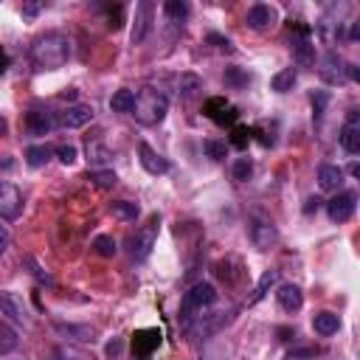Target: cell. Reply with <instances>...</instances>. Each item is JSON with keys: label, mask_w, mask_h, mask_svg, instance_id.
Segmentation results:
<instances>
[{"label": "cell", "mask_w": 360, "mask_h": 360, "mask_svg": "<svg viewBox=\"0 0 360 360\" xmlns=\"http://www.w3.org/2000/svg\"><path fill=\"white\" fill-rule=\"evenodd\" d=\"M28 59L34 70H59L70 59V39L62 31H45L31 42Z\"/></svg>", "instance_id": "cell-1"}, {"label": "cell", "mask_w": 360, "mask_h": 360, "mask_svg": "<svg viewBox=\"0 0 360 360\" xmlns=\"http://www.w3.org/2000/svg\"><path fill=\"white\" fill-rule=\"evenodd\" d=\"M169 112V96L163 90H155V87H143L135 93V107H132V115L138 124L143 127H158Z\"/></svg>", "instance_id": "cell-2"}, {"label": "cell", "mask_w": 360, "mask_h": 360, "mask_svg": "<svg viewBox=\"0 0 360 360\" xmlns=\"http://www.w3.org/2000/svg\"><path fill=\"white\" fill-rule=\"evenodd\" d=\"M217 304V287L211 281H197L188 287V292L183 295V304H180V312H177V321H180V329L186 332L191 326V321L202 312V309H211Z\"/></svg>", "instance_id": "cell-3"}, {"label": "cell", "mask_w": 360, "mask_h": 360, "mask_svg": "<svg viewBox=\"0 0 360 360\" xmlns=\"http://www.w3.org/2000/svg\"><path fill=\"white\" fill-rule=\"evenodd\" d=\"M233 315H236V307H228V309H214V312H208V309H202L194 321H191V326L186 329V335H191V338H211V335H217V332H222L231 321H233Z\"/></svg>", "instance_id": "cell-4"}, {"label": "cell", "mask_w": 360, "mask_h": 360, "mask_svg": "<svg viewBox=\"0 0 360 360\" xmlns=\"http://www.w3.org/2000/svg\"><path fill=\"white\" fill-rule=\"evenodd\" d=\"M158 231H160V214H152L141 228H135V233L129 236V256L135 259V262H143V259H149V253H152V248H155V242H158Z\"/></svg>", "instance_id": "cell-5"}, {"label": "cell", "mask_w": 360, "mask_h": 360, "mask_svg": "<svg viewBox=\"0 0 360 360\" xmlns=\"http://www.w3.org/2000/svg\"><path fill=\"white\" fill-rule=\"evenodd\" d=\"M250 242L259 248V250H270L276 242H278V228L270 217L264 214H253L250 217Z\"/></svg>", "instance_id": "cell-6"}, {"label": "cell", "mask_w": 360, "mask_h": 360, "mask_svg": "<svg viewBox=\"0 0 360 360\" xmlns=\"http://www.w3.org/2000/svg\"><path fill=\"white\" fill-rule=\"evenodd\" d=\"M338 143H340L343 152H349V155H357V152H360V110H357V107H352V110L346 112V124H343L340 132H338Z\"/></svg>", "instance_id": "cell-7"}, {"label": "cell", "mask_w": 360, "mask_h": 360, "mask_svg": "<svg viewBox=\"0 0 360 360\" xmlns=\"http://www.w3.org/2000/svg\"><path fill=\"white\" fill-rule=\"evenodd\" d=\"M354 208H357V191H338L329 202H326V214L332 222H349L354 217Z\"/></svg>", "instance_id": "cell-8"}, {"label": "cell", "mask_w": 360, "mask_h": 360, "mask_svg": "<svg viewBox=\"0 0 360 360\" xmlns=\"http://www.w3.org/2000/svg\"><path fill=\"white\" fill-rule=\"evenodd\" d=\"M25 127L31 135H48L51 129H56V112L42 107V104H34L28 112H25Z\"/></svg>", "instance_id": "cell-9"}, {"label": "cell", "mask_w": 360, "mask_h": 360, "mask_svg": "<svg viewBox=\"0 0 360 360\" xmlns=\"http://www.w3.org/2000/svg\"><path fill=\"white\" fill-rule=\"evenodd\" d=\"M152 14H155V3L152 0H141L135 6V20H132V45H141L146 37H149V28H152Z\"/></svg>", "instance_id": "cell-10"}, {"label": "cell", "mask_w": 360, "mask_h": 360, "mask_svg": "<svg viewBox=\"0 0 360 360\" xmlns=\"http://www.w3.org/2000/svg\"><path fill=\"white\" fill-rule=\"evenodd\" d=\"M321 79L326 84H343L346 82V62L338 51H326L323 59H321V68H318Z\"/></svg>", "instance_id": "cell-11"}, {"label": "cell", "mask_w": 360, "mask_h": 360, "mask_svg": "<svg viewBox=\"0 0 360 360\" xmlns=\"http://www.w3.org/2000/svg\"><path fill=\"white\" fill-rule=\"evenodd\" d=\"M22 211V191L14 183H0V219H17Z\"/></svg>", "instance_id": "cell-12"}, {"label": "cell", "mask_w": 360, "mask_h": 360, "mask_svg": "<svg viewBox=\"0 0 360 360\" xmlns=\"http://www.w3.org/2000/svg\"><path fill=\"white\" fill-rule=\"evenodd\" d=\"M245 22H248V28H253V31H267V28H273V25L278 22V11H276L273 6H267V3H253V6L248 8Z\"/></svg>", "instance_id": "cell-13"}, {"label": "cell", "mask_w": 360, "mask_h": 360, "mask_svg": "<svg viewBox=\"0 0 360 360\" xmlns=\"http://www.w3.org/2000/svg\"><path fill=\"white\" fill-rule=\"evenodd\" d=\"M138 163H141V169H143L146 174H152V177H158V174H166V172H169V160H166L160 152H155L146 141H141V143H138Z\"/></svg>", "instance_id": "cell-14"}, {"label": "cell", "mask_w": 360, "mask_h": 360, "mask_svg": "<svg viewBox=\"0 0 360 360\" xmlns=\"http://www.w3.org/2000/svg\"><path fill=\"white\" fill-rule=\"evenodd\" d=\"M158 346H160V329H155V326L138 329V332L132 335V354H135L138 360H149Z\"/></svg>", "instance_id": "cell-15"}, {"label": "cell", "mask_w": 360, "mask_h": 360, "mask_svg": "<svg viewBox=\"0 0 360 360\" xmlns=\"http://www.w3.org/2000/svg\"><path fill=\"white\" fill-rule=\"evenodd\" d=\"M90 121H93V107H84V104H73V107L56 112V124L68 127V129H79V127H84Z\"/></svg>", "instance_id": "cell-16"}, {"label": "cell", "mask_w": 360, "mask_h": 360, "mask_svg": "<svg viewBox=\"0 0 360 360\" xmlns=\"http://www.w3.org/2000/svg\"><path fill=\"white\" fill-rule=\"evenodd\" d=\"M276 301H278V307L284 309V312H298L301 307H304V292H301V287L298 284H292V281H287V284H278L276 287Z\"/></svg>", "instance_id": "cell-17"}, {"label": "cell", "mask_w": 360, "mask_h": 360, "mask_svg": "<svg viewBox=\"0 0 360 360\" xmlns=\"http://www.w3.org/2000/svg\"><path fill=\"white\" fill-rule=\"evenodd\" d=\"M0 312L3 315H8L11 321H17V323H22L25 321V304H22V298L17 295V292H8V290H0Z\"/></svg>", "instance_id": "cell-18"}, {"label": "cell", "mask_w": 360, "mask_h": 360, "mask_svg": "<svg viewBox=\"0 0 360 360\" xmlns=\"http://www.w3.org/2000/svg\"><path fill=\"white\" fill-rule=\"evenodd\" d=\"M318 186L323 191H338L343 186V169L340 166H332V163H323L318 169Z\"/></svg>", "instance_id": "cell-19"}, {"label": "cell", "mask_w": 360, "mask_h": 360, "mask_svg": "<svg viewBox=\"0 0 360 360\" xmlns=\"http://www.w3.org/2000/svg\"><path fill=\"white\" fill-rule=\"evenodd\" d=\"M312 329H315L318 335L329 338V335H335V332L340 329V318H338L335 312H315V315H312Z\"/></svg>", "instance_id": "cell-20"}, {"label": "cell", "mask_w": 360, "mask_h": 360, "mask_svg": "<svg viewBox=\"0 0 360 360\" xmlns=\"http://www.w3.org/2000/svg\"><path fill=\"white\" fill-rule=\"evenodd\" d=\"M84 155H87V163H90L93 169H96V166H107V163L112 160V152H110L101 141H87Z\"/></svg>", "instance_id": "cell-21"}, {"label": "cell", "mask_w": 360, "mask_h": 360, "mask_svg": "<svg viewBox=\"0 0 360 360\" xmlns=\"http://www.w3.org/2000/svg\"><path fill=\"white\" fill-rule=\"evenodd\" d=\"M200 87H202V79L194 76V73H180V76H174V93H177L180 98L194 96Z\"/></svg>", "instance_id": "cell-22"}, {"label": "cell", "mask_w": 360, "mask_h": 360, "mask_svg": "<svg viewBox=\"0 0 360 360\" xmlns=\"http://www.w3.org/2000/svg\"><path fill=\"white\" fill-rule=\"evenodd\" d=\"M295 82H298V70H295V68H284V70H278V73L270 79V90H276V93H290V90L295 87Z\"/></svg>", "instance_id": "cell-23"}, {"label": "cell", "mask_w": 360, "mask_h": 360, "mask_svg": "<svg viewBox=\"0 0 360 360\" xmlns=\"http://www.w3.org/2000/svg\"><path fill=\"white\" fill-rule=\"evenodd\" d=\"M132 107H135V90L121 87V90L112 93V98H110V110L112 112H132Z\"/></svg>", "instance_id": "cell-24"}, {"label": "cell", "mask_w": 360, "mask_h": 360, "mask_svg": "<svg viewBox=\"0 0 360 360\" xmlns=\"http://www.w3.org/2000/svg\"><path fill=\"white\" fill-rule=\"evenodd\" d=\"M51 155H53V146L37 143V146H28V149H25V163H28L31 169H39V166H45V163L51 160Z\"/></svg>", "instance_id": "cell-25"}, {"label": "cell", "mask_w": 360, "mask_h": 360, "mask_svg": "<svg viewBox=\"0 0 360 360\" xmlns=\"http://www.w3.org/2000/svg\"><path fill=\"white\" fill-rule=\"evenodd\" d=\"M276 284H278V270H273V267H270V270H264V273H262V278H259V284H256V290H253L250 304H259V301H262V298H264Z\"/></svg>", "instance_id": "cell-26"}, {"label": "cell", "mask_w": 360, "mask_h": 360, "mask_svg": "<svg viewBox=\"0 0 360 360\" xmlns=\"http://www.w3.org/2000/svg\"><path fill=\"white\" fill-rule=\"evenodd\" d=\"M56 329L62 332V335H68L70 340H79V343H87V340H96L93 335H96V329L93 326H76V323H56Z\"/></svg>", "instance_id": "cell-27"}, {"label": "cell", "mask_w": 360, "mask_h": 360, "mask_svg": "<svg viewBox=\"0 0 360 360\" xmlns=\"http://www.w3.org/2000/svg\"><path fill=\"white\" fill-rule=\"evenodd\" d=\"M141 214V205L132 202V200H115L112 202V217L115 219H124V222H135Z\"/></svg>", "instance_id": "cell-28"}, {"label": "cell", "mask_w": 360, "mask_h": 360, "mask_svg": "<svg viewBox=\"0 0 360 360\" xmlns=\"http://www.w3.org/2000/svg\"><path fill=\"white\" fill-rule=\"evenodd\" d=\"M87 180L96 188H112L118 183V174L112 169H87Z\"/></svg>", "instance_id": "cell-29"}, {"label": "cell", "mask_w": 360, "mask_h": 360, "mask_svg": "<svg viewBox=\"0 0 360 360\" xmlns=\"http://www.w3.org/2000/svg\"><path fill=\"white\" fill-rule=\"evenodd\" d=\"M17 343H20L17 329H14L8 321H3V318H0V354L14 352V349H17Z\"/></svg>", "instance_id": "cell-30"}, {"label": "cell", "mask_w": 360, "mask_h": 360, "mask_svg": "<svg viewBox=\"0 0 360 360\" xmlns=\"http://www.w3.org/2000/svg\"><path fill=\"white\" fill-rule=\"evenodd\" d=\"M188 11H191V6H188L186 0H166V3H163V14H166V20H172V22H183V20L188 17Z\"/></svg>", "instance_id": "cell-31"}, {"label": "cell", "mask_w": 360, "mask_h": 360, "mask_svg": "<svg viewBox=\"0 0 360 360\" xmlns=\"http://www.w3.org/2000/svg\"><path fill=\"white\" fill-rule=\"evenodd\" d=\"M329 98H332V96H329V90H312L309 104H312V118H315V121H321V118H323Z\"/></svg>", "instance_id": "cell-32"}, {"label": "cell", "mask_w": 360, "mask_h": 360, "mask_svg": "<svg viewBox=\"0 0 360 360\" xmlns=\"http://www.w3.org/2000/svg\"><path fill=\"white\" fill-rule=\"evenodd\" d=\"M93 248H96V253H98V256H104V259H110V256H115V253H118L115 239H112V236H107V233H98V236L93 239Z\"/></svg>", "instance_id": "cell-33"}, {"label": "cell", "mask_w": 360, "mask_h": 360, "mask_svg": "<svg viewBox=\"0 0 360 360\" xmlns=\"http://www.w3.org/2000/svg\"><path fill=\"white\" fill-rule=\"evenodd\" d=\"M231 174H233V180L245 183V180L253 174V160H250V158H236L233 166H231Z\"/></svg>", "instance_id": "cell-34"}, {"label": "cell", "mask_w": 360, "mask_h": 360, "mask_svg": "<svg viewBox=\"0 0 360 360\" xmlns=\"http://www.w3.org/2000/svg\"><path fill=\"white\" fill-rule=\"evenodd\" d=\"M202 149H205V155H208L211 160H222V158L228 155V143H225V141H217V138L202 141Z\"/></svg>", "instance_id": "cell-35"}, {"label": "cell", "mask_w": 360, "mask_h": 360, "mask_svg": "<svg viewBox=\"0 0 360 360\" xmlns=\"http://www.w3.org/2000/svg\"><path fill=\"white\" fill-rule=\"evenodd\" d=\"M250 82V73L248 70H242V68H228L225 70V84H231V87H245Z\"/></svg>", "instance_id": "cell-36"}, {"label": "cell", "mask_w": 360, "mask_h": 360, "mask_svg": "<svg viewBox=\"0 0 360 360\" xmlns=\"http://www.w3.org/2000/svg\"><path fill=\"white\" fill-rule=\"evenodd\" d=\"M53 155L65 163V166H70L76 158H79V152H76V146H70V143H59V146H53Z\"/></svg>", "instance_id": "cell-37"}, {"label": "cell", "mask_w": 360, "mask_h": 360, "mask_svg": "<svg viewBox=\"0 0 360 360\" xmlns=\"http://www.w3.org/2000/svg\"><path fill=\"white\" fill-rule=\"evenodd\" d=\"M225 107H228V104H225V98H208V101H205V115H208V118H214V115H219Z\"/></svg>", "instance_id": "cell-38"}, {"label": "cell", "mask_w": 360, "mask_h": 360, "mask_svg": "<svg viewBox=\"0 0 360 360\" xmlns=\"http://www.w3.org/2000/svg\"><path fill=\"white\" fill-rule=\"evenodd\" d=\"M236 118H239V110H236V107H225L219 115H214L217 124H233Z\"/></svg>", "instance_id": "cell-39"}, {"label": "cell", "mask_w": 360, "mask_h": 360, "mask_svg": "<svg viewBox=\"0 0 360 360\" xmlns=\"http://www.w3.org/2000/svg\"><path fill=\"white\" fill-rule=\"evenodd\" d=\"M208 42H214L219 51H228V53H233V45H231V39H228V37H219V34H208Z\"/></svg>", "instance_id": "cell-40"}, {"label": "cell", "mask_w": 360, "mask_h": 360, "mask_svg": "<svg viewBox=\"0 0 360 360\" xmlns=\"http://www.w3.org/2000/svg\"><path fill=\"white\" fill-rule=\"evenodd\" d=\"M45 8H48V3H25V6H22V14H25V17H37V14L45 11Z\"/></svg>", "instance_id": "cell-41"}, {"label": "cell", "mask_w": 360, "mask_h": 360, "mask_svg": "<svg viewBox=\"0 0 360 360\" xmlns=\"http://www.w3.org/2000/svg\"><path fill=\"white\" fill-rule=\"evenodd\" d=\"M248 141H250V132H248V129H233V138H231V143H233V146H239V149H242Z\"/></svg>", "instance_id": "cell-42"}, {"label": "cell", "mask_w": 360, "mask_h": 360, "mask_svg": "<svg viewBox=\"0 0 360 360\" xmlns=\"http://www.w3.org/2000/svg\"><path fill=\"white\" fill-rule=\"evenodd\" d=\"M70 360H96L93 354H87V352H82V349H73V346H68V349H62Z\"/></svg>", "instance_id": "cell-43"}, {"label": "cell", "mask_w": 360, "mask_h": 360, "mask_svg": "<svg viewBox=\"0 0 360 360\" xmlns=\"http://www.w3.org/2000/svg\"><path fill=\"white\" fill-rule=\"evenodd\" d=\"M8 242H11V236H8V231H6L3 225H0V256H3L6 250H8Z\"/></svg>", "instance_id": "cell-44"}, {"label": "cell", "mask_w": 360, "mask_h": 360, "mask_svg": "<svg viewBox=\"0 0 360 360\" xmlns=\"http://www.w3.org/2000/svg\"><path fill=\"white\" fill-rule=\"evenodd\" d=\"M121 352V338H112L110 343H107V354L112 357V354H118Z\"/></svg>", "instance_id": "cell-45"}, {"label": "cell", "mask_w": 360, "mask_h": 360, "mask_svg": "<svg viewBox=\"0 0 360 360\" xmlns=\"http://www.w3.org/2000/svg\"><path fill=\"white\" fill-rule=\"evenodd\" d=\"M318 205H321V200H318V197H309V200H307V205H304V214L318 211Z\"/></svg>", "instance_id": "cell-46"}, {"label": "cell", "mask_w": 360, "mask_h": 360, "mask_svg": "<svg viewBox=\"0 0 360 360\" xmlns=\"http://www.w3.org/2000/svg\"><path fill=\"white\" fill-rule=\"evenodd\" d=\"M6 132H8V121H6V118H3V115H0V138H3V135H6Z\"/></svg>", "instance_id": "cell-47"}, {"label": "cell", "mask_w": 360, "mask_h": 360, "mask_svg": "<svg viewBox=\"0 0 360 360\" xmlns=\"http://www.w3.org/2000/svg\"><path fill=\"white\" fill-rule=\"evenodd\" d=\"M53 360H70V357H68L62 349H56V352H53Z\"/></svg>", "instance_id": "cell-48"}]
</instances>
